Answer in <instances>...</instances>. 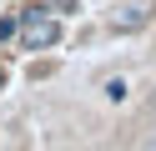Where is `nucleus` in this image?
Wrapping results in <instances>:
<instances>
[{
	"instance_id": "1",
	"label": "nucleus",
	"mask_w": 156,
	"mask_h": 151,
	"mask_svg": "<svg viewBox=\"0 0 156 151\" xmlns=\"http://www.w3.org/2000/svg\"><path fill=\"white\" fill-rule=\"evenodd\" d=\"M20 35H25V45H30V50H45V45H55V40H61L55 10H51V5H30V10L20 15Z\"/></svg>"
},
{
	"instance_id": "2",
	"label": "nucleus",
	"mask_w": 156,
	"mask_h": 151,
	"mask_svg": "<svg viewBox=\"0 0 156 151\" xmlns=\"http://www.w3.org/2000/svg\"><path fill=\"white\" fill-rule=\"evenodd\" d=\"M151 15H156V0H126V5L111 10V20H106V25H111L116 35H136V30L151 25Z\"/></svg>"
},
{
	"instance_id": "3",
	"label": "nucleus",
	"mask_w": 156,
	"mask_h": 151,
	"mask_svg": "<svg viewBox=\"0 0 156 151\" xmlns=\"http://www.w3.org/2000/svg\"><path fill=\"white\" fill-rule=\"evenodd\" d=\"M45 5H51L55 15H71V10H81V0H45Z\"/></svg>"
},
{
	"instance_id": "4",
	"label": "nucleus",
	"mask_w": 156,
	"mask_h": 151,
	"mask_svg": "<svg viewBox=\"0 0 156 151\" xmlns=\"http://www.w3.org/2000/svg\"><path fill=\"white\" fill-rule=\"evenodd\" d=\"M0 86H5V70H0Z\"/></svg>"
},
{
	"instance_id": "5",
	"label": "nucleus",
	"mask_w": 156,
	"mask_h": 151,
	"mask_svg": "<svg viewBox=\"0 0 156 151\" xmlns=\"http://www.w3.org/2000/svg\"><path fill=\"white\" fill-rule=\"evenodd\" d=\"M151 111H156V96H151Z\"/></svg>"
}]
</instances>
